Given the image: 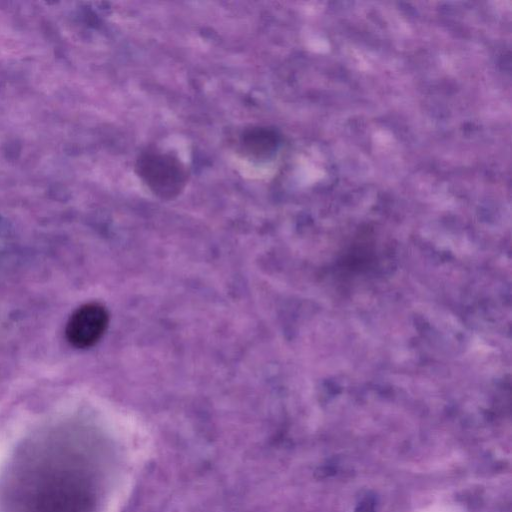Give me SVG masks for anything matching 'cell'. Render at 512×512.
I'll return each mask as SVG.
<instances>
[{"label":"cell","mask_w":512,"mask_h":512,"mask_svg":"<svg viewBox=\"0 0 512 512\" xmlns=\"http://www.w3.org/2000/svg\"><path fill=\"white\" fill-rule=\"evenodd\" d=\"M135 171L155 196L165 200L177 197L188 180L187 169L178 157L157 150L141 153Z\"/></svg>","instance_id":"obj_1"},{"label":"cell","mask_w":512,"mask_h":512,"mask_svg":"<svg viewBox=\"0 0 512 512\" xmlns=\"http://www.w3.org/2000/svg\"><path fill=\"white\" fill-rule=\"evenodd\" d=\"M108 322L109 315L103 305L96 302L83 304L67 321L66 339L75 348H90L102 338Z\"/></svg>","instance_id":"obj_2"},{"label":"cell","mask_w":512,"mask_h":512,"mask_svg":"<svg viewBox=\"0 0 512 512\" xmlns=\"http://www.w3.org/2000/svg\"><path fill=\"white\" fill-rule=\"evenodd\" d=\"M240 144L247 155L257 160H264L277 150L279 137L268 127H252L243 132Z\"/></svg>","instance_id":"obj_3"}]
</instances>
